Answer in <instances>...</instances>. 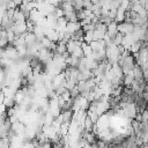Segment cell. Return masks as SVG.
Masks as SVG:
<instances>
[{
    "mask_svg": "<svg viewBox=\"0 0 148 148\" xmlns=\"http://www.w3.org/2000/svg\"><path fill=\"white\" fill-rule=\"evenodd\" d=\"M118 31L124 35H133L134 34V24L127 23V22H120V23H118Z\"/></svg>",
    "mask_w": 148,
    "mask_h": 148,
    "instance_id": "1",
    "label": "cell"
},
{
    "mask_svg": "<svg viewBox=\"0 0 148 148\" xmlns=\"http://www.w3.org/2000/svg\"><path fill=\"white\" fill-rule=\"evenodd\" d=\"M134 106H135V109H136V112H138V113H141V112H143L145 110L148 109V101L141 95V96L136 99V102L134 103Z\"/></svg>",
    "mask_w": 148,
    "mask_h": 148,
    "instance_id": "2",
    "label": "cell"
},
{
    "mask_svg": "<svg viewBox=\"0 0 148 148\" xmlns=\"http://www.w3.org/2000/svg\"><path fill=\"white\" fill-rule=\"evenodd\" d=\"M76 88H77L79 92L81 94V96H83V97H87L89 95V92H90V89H91L86 81H80L79 84L76 86Z\"/></svg>",
    "mask_w": 148,
    "mask_h": 148,
    "instance_id": "3",
    "label": "cell"
},
{
    "mask_svg": "<svg viewBox=\"0 0 148 148\" xmlns=\"http://www.w3.org/2000/svg\"><path fill=\"white\" fill-rule=\"evenodd\" d=\"M116 34H118V23L116 21H113L111 24L108 25V36L109 37H112Z\"/></svg>",
    "mask_w": 148,
    "mask_h": 148,
    "instance_id": "4",
    "label": "cell"
},
{
    "mask_svg": "<svg viewBox=\"0 0 148 148\" xmlns=\"http://www.w3.org/2000/svg\"><path fill=\"white\" fill-rule=\"evenodd\" d=\"M98 20H99V22L101 23H103V24H106V25H109V24H111L114 20L109 15V13H104L103 15H101L99 17H98Z\"/></svg>",
    "mask_w": 148,
    "mask_h": 148,
    "instance_id": "5",
    "label": "cell"
},
{
    "mask_svg": "<svg viewBox=\"0 0 148 148\" xmlns=\"http://www.w3.org/2000/svg\"><path fill=\"white\" fill-rule=\"evenodd\" d=\"M133 76H134V80H142L143 79V71L141 68V66L136 65L134 71H133Z\"/></svg>",
    "mask_w": 148,
    "mask_h": 148,
    "instance_id": "6",
    "label": "cell"
},
{
    "mask_svg": "<svg viewBox=\"0 0 148 148\" xmlns=\"http://www.w3.org/2000/svg\"><path fill=\"white\" fill-rule=\"evenodd\" d=\"M134 81V76H133V73H130V74H124V84L126 87H131L132 83Z\"/></svg>",
    "mask_w": 148,
    "mask_h": 148,
    "instance_id": "7",
    "label": "cell"
},
{
    "mask_svg": "<svg viewBox=\"0 0 148 148\" xmlns=\"http://www.w3.org/2000/svg\"><path fill=\"white\" fill-rule=\"evenodd\" d=\"M141 119H142V121H148V109L145 110L143 112H141Z\"/></svg>",
    "mask_w": 148,
    "mask_h": 148,
    "instance_id": "8",
    "label": "cell"
}]
</instances>
